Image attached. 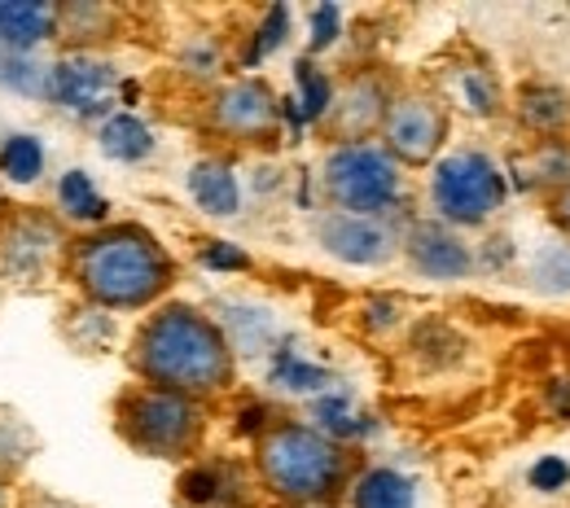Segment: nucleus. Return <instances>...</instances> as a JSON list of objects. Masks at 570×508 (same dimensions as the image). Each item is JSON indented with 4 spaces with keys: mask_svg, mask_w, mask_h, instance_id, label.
Masks as SVG:
<instances>
[{
    "mask_svg": "<svg viewBox=\"0 0 570 508\" xmlns=\"http://www.w3.org/2000/svg\"><path fill=\"white\" fill-rule=\"evenodd\" d=\"M128 368L141 386L212 404L233 390L237 356L224 325L194 302H158L128 342Z\"/></svg>",
    "mask_w": 570,
    "mask_h": 508,
    "instance_id": "nucleus-1",
    "label": "nucleus"
},
{
    "mask_svg": "<svg viewBox=\"0 0 570 508\" xmlns=\"http://www.w3.org/2000/svg\"><path fill=\"white\" fill-rule=\"evenodd\" d=\"M282 97L259 74L215 83L207 97V132L228 146H273L282 137Z\"/></svg>",
    "mask_w": 570,
    "mask_h": 508,
    "instance_id": "nucleus-7",
    "label": "nucleus"
},
{
    "mask_svg": "<svg viewBox=\"0 0 570 508\" xmlns=\"http://www.w3.org/2000/svg\"><path fill=\"white\" fill-rule=\"evenodd\" d=\"M101 149L119 162H137L154 149V132L145 128L137 114H110L101 128Z\"/></svg>",
    "mask_w": 570,
    "mask_h": 508,
    "instance_id": "nucleus-23",
    "label": "nucleus"
},
{
    "mask_svg": "<svg viewBox=\"0 0 570 508\" xmlns=\"http://www.w3.org/2000/svg\"><path fill=\"white\" fill-rule=\"evenodd\" d=\"M13 508H88V505L67 500L58 491H45V487H27V491H13Z\"/></svg>",
    "mask_w": 570,
    "mask_h": 508,
    "instance_id": "nucleus-31",
    "label": "nucleus"
},
{
    "mask_svg": "<svg viewBox=\"0 0 570 508\" xmlns=\"http://www.w3.org/2000/svg\"><path fill=\"white\" fill-rule=\"evenodd\" d=\"M36 447H40L36 430L13 408H0V478L13 482V474L36 456Z\"/></svg>",
    "mask_w": 570,
    "mask_h": 508,
    "instance_id": "nucleus-24",
    "label": "nucleus"
},
{
    "mask_svg": "<svg viewBox=\"0 0 570 508\" xmlns=\"http://www.w3.org/2000/svg\"><path fill=\"white\" fill-rule=\"evenodd\" d=\"M49 92H53L62 106H71L75 114H97V110L110 106L115 71H110L106 62L79 53V58H67V62H58V67L49 71Z\"/></svg>",
    "mask_w": 570,
    "mask_h": 508,
    "instance_id": "nucleus-14",
    "label": "nucleus"
},
{
    "mask_svg": "<svg viewBox=\"0 0 570 508\" xmlns=\"http://www.w3.org/2000/svg\"><path fill=\"white\" fill-rule=\"evenodd\" d=\"M294 79H298V106H303V119H307V123H321L325 110H330V97H334V79L321 71L316 62H307V58L298 62Z\"/></svg>",
    "mask_w": 570,
    "mask_h": 508,
    "instance_id": "nucleus-25",
    "label": "nucleus"
},
{
    "mask_svg": "<svg viewBox=\"0 0 570 508\" xmlns=\"http://www.w3.org/2000/svg\"><path fill=\"white\" fill-rule=\"evenodd\" d=\"M250 474L282 508H334L356 482V456L321 426L277 417L255 438Z\"/></svg>",
    "mask_w": 570,
    "mask_h": 508,
    "instance_id": "nucleus-3",
    "label": "nucleus"
},
{
    "mask_svg": "<svg viewBox=\"0 0 570 508\" xmlns=\"http://www.w3.org/2000/svg\"><path fill=\"white\" fill-rule=\"evenodd\" d=\"M115 435L149 460H198L207 442V404L132 381L115 395Z\"/></svg>",
    "mask_w": 570,
    "mask_h": 508,
    "instance_id": "nucleus-4",
    "label": "nucleus"
},
{
    "mask_svg": "<svg viewBox=\"0 0 570 508\" xmlns=\"http://www.w3.org/2000/svg\"><path fill=\"white\" fill-rule=\"evenodd\" d=\"M452 88H456V106L470 110L474 119H497L500 106H504V92H500V79L492 67H456L452 71Z\"/></svg>",
    "mask_w": 570,
    "mask_h": 508,
    "instance_id": "nucleus-21",
    "label": "nucleus"
},
{
    "mask_svg": "<svg viewBox=\"0 0 570 508\" xmlns=\"http://www.w3.org/2000/svg\"><path fill=\"white\" fill-rule=\"evenodd\" d=\"M504 198L509 176L483 149H452L430 167V207L448 228H483L488 219H497Z\"/></svg>",
    "mask_w": 570,
    "mask_h": 508,
    "instance_id": "nucleus-6",
    "label": "nucleus"
},
{
    "mask_svg": "<svg viewBox=\"0 0 570 508\" xmlns=\"http://www.w3.org/2000/svg\"><path fill=\"white\" fill-rule=\"evenodd\" d=\"M334 40H338V9H334V4H321V9L312 13V53L330 49Z\"/></svg>",
    "mask_w": 570,
    "mask_h": 508,
    "instance_id": "nucleus-30",
    "label": "nucleus"
},
{
    "mask_svg": "<svg viewBox=\"0 0 570 508\" xmlns=\"http://www.w3.org/2000/svg\"><path fill=\"white\" fill-rule=\"evenodd\" d=\"M400 250L430 281H465L474 272V250L461 241L456 228L439 219H417L409 232H400Z\"/></svg>",
    "mask_w": 570,
    "mask_h": 508,
    "instance_id": "nucleus-12",
    "label": "nucleus"
},
{
    "mask_svg": "<svg viewBox=\"0 0 570 508\" xmlns=\"http://www.w3.org/2000/svg\"><path fill=\"white\" fill-rule=\"evenodd\" d=\"M203 263H212V268H246L250 259H246L242 250H233V246H224V241H215L212 250H203Z\"/></svg>",
    "mask_w": 570,
    "mask_h": 508,
    "instance_id": "nucleus-33",
    "label": "nucleus"
},
{
    "mask_svg": "<svg viewBox=\"0 0 570 508\" xmlns=\"http://www.w3.org/2000/svg\"><path fill=\"white\" fill-rule=\"evenodd\" d=\"M321 185L330 207L347 216L391 219V211L404 202V167L377 141L330 146L321 162Z\"/></svg>",
    "mask_w": 570,
    "mask_h": 508,
    "instance_id": "nucleus-5",
    "label": "nucleus"
},
{
    "mask_svg": "<svg viewBox=\"0 0 570 508\" xmlns=\"http://www.w3.org/2000/svg\"><path fill=\"white\" fill-rule=\"evenodd\" d=\"M246 478H255L246 465H233V460H194L180 474V500L189 508H250Z\"/></svg>",
    "mask_w": 570,
    "mask_h": 508,
    "instance_id": "nucleus-13",
    "label": "nucleus"
},
{
    "mask_svg": "<svg viewBox=\"0 0 570 508\" xmlns=\"http://www.w3.org/2000/svg\"><path fill=\"white\" fill-rule=\"evenodd\" d=\"M40 167H45V149L36 137H13L0 153V176H9L18 185H31L40 176Z\"/></svg>",
    "mask_w": 570,
    "mask_h": 508,
    "instance_id": "nucleus-26",
    "label": "nucleus"
},
{
    "mask_svg": "<svg viewBox=\"0 0 570 508\" xmlns=\"http://www.w3.org/2000/svg\"><path fill=\"white\" fill-rule=\"evenodd\" d=\"M316 241L325 246V255L352 268H382L400 255V232L391 219L347 216V211H325L316 219Z\"/></svg>",
    "mask_w": 570,
    "mask_h": 508,
    "instance_id": "nucleus-11",
    "label": "nucleus"
},
{
    "mask_svg": "<svg viewBox=\"0 0 570 508\" xmlns=\"http://www.w3.org/2000/svg\"><path fill=\"white\" fill-rule=\"evenodd\" d=\"M58 36V4L49 0H0V49L27 53Z\"/></svg>",
    "mask_w": 570,
    "mask_h": 508,
    "instance_id": "nucleus-16",
    "label": "nucleus"
},
{
    "mask_svg": "<svg viewBox=\"0 0 570 508\" xmlns=\"http://www.w3.org/2000/svg\"><path fill=\"white\" fill-rule=\"evenodd\" d=\"M448 128H452V114H448L443 97L395 88L391 110H386L382 132H377V146L400 167H434L443 146H448Z\"/></svg>",
    "mask_w": 570,
    "mask_h": 508,
    "instance_id": "nucleus-9",
    "label": "nucleus"
},
{
    "mask_svg": "<svg viewBox=\"0 0 570 508\" xmlns=\"http://www.w3.org/2000/svg\"><path fill=\"white\" fill-rule=\"evenodd\" d=\"M0 508H13V482L0 478Z\"/></svg>",
    "mask_w": 570,
    "mask_h": 508,
    "instance_id": "nucleus-35",
    "label": "nucleus"
},
{
    "mask_svg": "<svg viewBox=\"0 0 570 508\" xmlns=\"http://www.w3.org/2000/svg\"><path fill=\"white\" fill-rule=\"evenodd\" d=\"M391 79L382 71H356L347 74L343 83H334V97H330V110L325 119L316 123L334 146H360V141H377L382 132V119L391 110Z\"/></svg>",
    "mask_w": 570,
    "mask_h": 508,
    "instance_id": "nucleus-10",
    "label": "nucleus"
},
{
    "mask_svg": "<svg viewBox=\"0 0 570 508\" xmlns=\"http://www.w3.org/2000/svg\"><path fill=\"white\" fill-rule=\"evenodd\" d=\"M58 272L97 311H154L176 286V259L145 223H101L71 237Z\"/></svg>",
    "mask_w": 570,
    "mask_h": 508,
    "instance_id": "nucleus-2",
    "label": "nucleus"
},
{
    "mask_svg": "<svg viewBox=\"0 0 570 508\" xmlns=\"http://www.w3.org/2000/svg\"><path fill=\"white\" fill-rule=\"evenodd\" d=\"M509 176L522 193H544L553 198L558 189L570 185V141L567 137H549V141H535L531 149H522L513 162H509Z\"/></svg>",
    "mask_w": 570,
    "mask_h": 508,
    "instance_id": "nucleus-15",
    "label": "nucleus"
},
{
    "mask_svg": "<svg viewBox=\"0 0 570 508\" xmlns=\"http://www.w3.org/2000/svg\"><path fill=\"white\" fill-rule=\"evenodd\" d=\"M4 211H9V202H4V189H0V216H4Z\"/></svg>",
    "mask_w": 570,
    "mask_h": 508,
    "instance_id": "nucleus-36",
    "label": "nucleus"
},
{
    "mask_svg": "<svg viewBox=\"0 0 570 508\" xmlns=\"http://www.w3.org/2000/svg\"><path fill=\"white\" fill-rule=\"evenodd\" d=\"M527 281L535 293L549 298H567L570 293V241H544L531 263H527Z\"/></svg>",
    "mask_w": 570,
    "mask_h": 508,
    "instance_id": "nucleus-22",
    "label": "nucleus"
},
{
    "mask_svg": "<svg viewBox=\"0 0 570 508\" xmlns=\"http://www.w3.org/2000/svg\"><path fill=\"white\" fill-rule=\"evenodd\" d=\"M347 496H352V508H417L413 482L400 469H386V465L360 469Z\"/></svg>",
    "mask_w": 570,
    "mask_h": 508,
    "instance_id": "nucleus-19",
    "label": "nucleus"
},
{
    "mask_svg": "<svg viewBox=\"0 0 570 508\" xmlns=\"http://www.w3.org/2000/svg\"><path fill=\"white\" fill-rule=\"evenodd\" d=\"M58 198H62V211L71 219H101L106 216V202L97 198L92 180L83 171H67L62 185H58Z\"/></svg>",
    "mask_w": 570,
    "mask_h": 508,
    "instance_id": "nucleus-27",
    "label": "nucleus"
},
{
    "mask_svg": "<svg viewBox=\"0 0 570 508\" xmlns=\"http://www.w3.org/2000/svg\"><path fill=\"white\" fill-rule=\"evenodd\" d=\"M0 302H4V286H0Z\"/></svg>",
    "mask_w": 570,
    "mask_h": 508,
    "instance_id": "nucleus-37",
    "label": "nucleus"
},
{
    "mask_svg": "<svg viewBox=\"0 0 570 508\" xmlns=\"http://www.w3.org/2000/svg\"><path fill=\"white\" fill-rule=\"evenodd\" d=\"M273 381L285 386V390H321V386H330V372H321V368H312V363L294 360V356H282L277 368H273Z\"/></svg>",
    "mask_w": 570,
    "mask_h": 508,
    "instance_id": "nucleus-28",
    "label": "nucleus"
},
{
    "mask_svg": "<svg viewBox=\"0 0 570 508\" xmlns=\"http://www.w3.org/2000/svg\"><path fill=\"white\" fill-rule=\"evenodd\" d=\"M567 478H570V465L562 456H544V460L531 469V482H535L540 491H558Z\"/></svg>",
    "mask_w": 570,
    "mask_h": 508,
    "instance_id": "nucleus-32",
    "label": "nucleus"
},
{
    "mask_svg": "<svg viewBox=\"0 0 570 508\" xmlns=\"http://www.w3.org/2000/svg\"><path fill=\"white\" fill-rule=\"evenodd\" d=\"M285 31H289V9H285V4H273L268 18H264V27H259V40H255L250 53H246V62L255 67V62H264L273 49H282Z\"/></svg>",
    "mask_w": 570,
    "mask_h": 508,
    "instance_id": "nucleus-29",
    "label": "nucleus"
},
{
    "mask_svg": "<svg viewBox=\"0 0 570 508\" xmlns=\"http://www.w3.org/2000/svg\"><path fill=\"white\" fill-rule=\"evenodd\" d=\"M189 193L207 216H237V176L224 158H198L189 167Z\"/></svg>",
    "mask_w": 570,
    "mask_h": 508,
    "instance_id": "nucleus-18",
    "label": "nucleus"
},
{
    "mask_svg": "<svg viewBox=\"0 0 570 508\" xmlns=\"http://www.w3.org/2000/svg\"><path fill=\"white\" fill-rule=\"evenodd\" d=\"M119 13L97 4V0H75V4H58V36L71 44V49H88L97 40H110Z\"/></svg>",
    "mask_w": 570,
    "mask_h": 508,
    "instance_id": "nucleus-20",
    "label": "nucleus"
},
{
    "mask_svg": "<svg viewBox=\"0 0 570 508\" xmlns=\"http://www.w3.org/2000/svg\"><path fill=\"white\" fill-rule=\"evenodd\" d=\"M513 114H518V123L531 132V137H540V141H549V137H567L570 132V92L567 88H558V83H522L518 88V97H513Z\"/></svg>",
    "mask_w": 570,
    "mask_h": 508,
    "instance_id": "nucleus-17",
    "label": "nucleus"
},
{
    "mask_svg": "<svg viewBox=\"0 0 570 508\" xmlns=\"http://www.w3.org/2000/svg\"><path fill=\"white\" fill-rule=\"evenodd\" d=\"M67 223L45 207H9L0 216V286L4 281H45L62 268Z\"/></svg>",
    "mask_w": 570,
    "mask_h": 508,
    "instance_id": "nucleus-8",
    "label": "nucleus"
},
{
    "mask_svg": "<svg viewBox=\"0 0 570 508\" xmlns=\"http://www.w3.org/2000/svg\"><path fill=\"white\" fill-rule=\"evenodd\" d=\"M549 219H553V228L562 232V241H570V185L549 198Z\"/></svg>",
    "mask_w": 570,
    "mask_h": 508,
    "instance_id": "nucleus-34",
    "label": "nucleus"
}]
</instances>
